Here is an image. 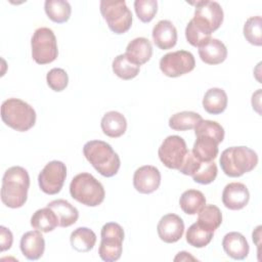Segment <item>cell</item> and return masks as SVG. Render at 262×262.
Returning <instances> with one entry per match:
<instances>
[{"label": "cell", "mask_w": 262, "mask_h": 262, "mask_svg": "<svg viewBox=\"0 0 262 262\" xmlns=\"http://www.w3.org/2000/svg\"><path fill=\"white\" fill-rule=\"evenodd\" d=\"M227 94L221 88H210L204 95L203 107L211 115H219L223 113L227 107Z\"/></svg>", "instance_id": "24"}, {"label": "cell", "mask_w": 262, "mask_h": 262, "mask_svg": "<svg viewBox=\"0 0 262 262\" xmlns=\"http://www.w3.org/2000/svg\"><path fill=\"white\" fill-rule=\"evenodd\" d=\"M47 207H49L57 216L58 226L60 227H69L75 224L79 218L77 208L66 200H54L48 203Z\"/></svg>", "instance_id": "22"}, {"label": "cell", "mask_w": 262, "mask_h": 262, "mask_svg": "<svg viewBox=\"0 0 262 262\" xmlns=\"http://www.w3.org/2000/svg\"><path fill=\"white\" fill-rule=\"evenodd\" d=\"M151 36L155 45L162 50L171 49L177 43V30L168 19L158 21L152 28Z\"/></svg>", "instance_id": "16"}, {"label": "cell", "mask_w": 262, "mask_h": 262, "mask_svg": "<svg viewBox=\"0 0 262 262\" xmlns=\"http://www.w3.org/2000/svg\"><path fill=\"white\" fill-rule=\"evenodd\" d=\"M32 57L38 64L54 61L58 55L56 37L53 31L46 27L37 29L31 40Z\"/></svg>", "instance_id": "9"}, {"label": "cell", "mask_w": 262, "mask_h": 262, "mask_svg": "<svg viewBox=\"0 0 262 262\" xmlns=\"http://www.w3.org/2000/svg\"><path fill=\"white\" fill-rule=\"evenodd\" d=\"M203 120L202 116L194 112H180L172 115L169 119V127L175 131H186L194 129L199 122Z\"/></svg>", "instance_id": "30"}, {"label": "cell", "mask_w": 262, "mask_h": 262, "mask_svg": "<svg viewBox=\"0 0 262 262\" xmlns=\"http://www.w3.org/2000/svg\"><path fill=\"white\" fill-rule=\"evenodd\" d=\"M246 40L255 46L262 45V18L260 15L249 17L243 30Z\"/></svg>", "instance_id": "33"}, {"label": "cell", "mask_w": 262, "mask_h": 262, "mask_svg": "<svg viewBox=\"0 0 262 262\" xmlns=\"http://www.w3.org/2000/svg\"><path fill=\"white\" fill-rule=\"evenodd\" d=\"M222 247L226 255L234 260H244L248 257L250 251L246 237L236 231H231L224 235Z\"/></svg>", "instance_id": "19"}, {"label": "cell", "mask_w": 262, "mask_h": 262, "mask_svg": "<svg viewBox=\"0 0 262 262\" xmlns=\"http://www.w3.org/2000/svg\"><path fill=\"white\" fill-rule=\"evenodd\" d=\"M158 235L164 243L173 244L178 242L184 232V223L181 217L169 213L164 215L157 226Z\"/></svg>", "instance_id": "14"}, {"label": "cell", "mask_w": 262, "mask_h": 262, "mask_svg": "<svg viewBox=\"0 0 262 262\" xmlns=\"http://www.w3.org/2000/svg\"><path fill=\"white\" fill-rule=\"evenodd\" d=\"M201 161L194 157V155L192 154L191 150H188L184 160H183V163L181 164V166L179 167L178 171L184 175H187V176H192L196 170L199 169L200 165H201Z\"/></svg>", "instance_id": "39"}, {"label": "cell", "mask_w": 262, "mask_h": 262, "mask_svg": "<svg viewBox=\"0 0 262 262\" xmlns=\"http://www.w3.org/2000/svg\"><path fill=\"white\" fill-rule=\"evenodd\" d=\"M188 260H192V261H195L196 259L194 257H192L189 253L187 252H179L177 254V256L174 258V261H188Z\"/></svg>", "instance_id": "41"}, {"label": "cell", "mask_w": 262, "mask_h": 262, "mask_svg": "<svg viewBox=\"0 0 262 262\" xmlns=\"http://www.w3.org/2000/svg\"><path fill=\"white\" fill-rule=\"evenodd\" d=\"M1 119L5 125L18 132L30 130L36 123V112L19 98H8L1 105Z\"/></svg>", "instance_id": "4"}, {"label": "cell", "mask_w": 262, "mask_h": 262, "mask_svg": "<svg viewBox=\"0 0 262 262\" xmlns=\"http://www.w3.org/2000/svg\"><path fill=\"white\" fill-rule=\"evenodd\" d=\"M66 177V165L60 161H51L39 173V187L46 194H56L61 190Z\"/></svg>", "instance_id": "12"}, {"label": "cell", "mask_w": 262, "mask_h": 262, "mask_svg": "<svg viewBox=\"0 0 262 262\" xmlns=\"http://www.w3.org/2000/svg\"><path fill=\"white\" fill-rule=\"evenodd\" d=\"M205 205L206 198L204 193L196 189L185 190L179 199V206L181 210L188 215H195Z\"/></svg>", "instance_id": "27"}, {"label": "cell", "mask_w": 262, "mask_h": 262, "mask_svg": "<svg viewBox=\"0 0 262 262\" xmlns=\"http://www.w3.org/2000/svg\"><path fill=\"white\" fill-rule=\"evenodd\" d=\"M44 9L48 18L56 24L68 21L72 13L70 3L63 0H46Z\"/></svg>", "instance_id": "29"}, {"label": "cell", "mask_w": 262, "mask_h": 262, "mask_svg": "<svg viewBox=\"0 0 262 262\" xmlns=\"http://www.w3.org/2000/svg\"><path fill=\"white\" fill-rule=\"evenodd\" d=\"M113 72L116 76L123 80H131L135 78L140 71V67L132 63L125 54H119L113 60Z\"/></svg>", "instance_id": "31"}, {"label": "cell", "mask_w": 262, "mask_h": 262, "mask_svg": "<svg viewBox=\"0 0 262 262\" xmlns=\"http://www.w3.org/2000/svg\"><path fill=\"white\" fill-rule=\"evenodd\" d=\"M250 200L248 187L241 182L228 183L222 191V203L229 210L244 209Z\"/></svg>", "instance_id": "15"}, {"label": "cell", "mask_w": 262, "mask_h": 262, "mask_svg": "<svg viewBox=\"0 0 262 262\" xmlns=\"http://www.w3.org/2000/svg\"><path fill=\"white\" fill-rule=\"evenodd\" d=\"M218 173L217 165L211 162H202L196 172L191 176L193 181L200 184H210L212 183Z\"/></svg>", "instance_id": "35"}, {"label": "cell", "mask_w": 262, "mask_h": 262, "mask_svg": "<svg viewBox=\"0 0 262 262\" xmlns=\"http://www.w3.org/2000/svg\"><path fill=\"white\" fill-rule=\"evenodd\" d=\"M101 241L98 248V255L105 262H114L121 258L123 251L124 229L116 222L105 223L100 232Z\"/></svg>", "instance_id": "8"}, {"label": "cell", "mask_w": 262, "mask_h": 262, "mask_svg": "<svg viewBox=\"0 0 262 262\" xmlns=\"http://www.w3.org/2000/svg\"><path fill=\"white\" fill-rule=\"evenodd\" d=\"M185 38L190 45L194 47H201L211 39V36L203 33L189 20L185 28Z\"/></svg>", "instance_id": "38"}, {"label": "cell", "mask_w": 262, "mask_h": 262, "mask_svg": "<svg viewBox=\"0 0 262 262\" xmlns=\"http://www.w3.org/2000/svg\"><path fill=\"white\" fill-rule=\"evenodd\" d=\"M83 154L92 167L104 177L115 176L121 166L118 154L102 140H90L83 146Z\"/></svg>", "instance_id": "2"}, {"label": "cell", "mask_w": 262, "mask_h": 262, "mask_svg": "<svg viewBox=\"0 0 262 262\" xmlns=\"http://www.w3.org/2000/svg\"><path fill=\"white\" fill-rule=\"evenodd\" d=\"M100 127L102 132L112 138H117L122 136L127 129V121L124 115L119 112L111 111L103 115Z\"/></svg>", "instance_id": "23"}, {"label": "cell", "mask_w": 262, "mask_h": 262, "mask_svg": "<svg viewBox=\"0 0 262 262\" xmlns=\"http://www.w3.org/2000/svg\"><path fill=\"white\" fill-rule=\"evenodd\" d=\"M134 9L137 17L142 23H149L158 12L157 0H136Z\"/></svg>", "instance_id": "36"}, {"label": "cell", "mask_w": 262, "mask_h": 262, "mask_svg": "<svg viewBox=\"0 0 262 262\" xmlns=\"http://www.w3.org/2000/svg\"><path fill=\"white\" fill-rule=\"evenodd\" d=\"M31 225L41 232H50L58 226V219L49 207H45L37 210L33 214Z\"/></svg>", "instance_id": "26"}, {"label": "cell", "mask_w": 262, "mask_h": 262, "mask_svg": "<svg viewBox=\"0 0 262 262\" xmlns=\"http://www.w3.org/2000/svg\"><path fill=\"white\" fill-rule=\"evenodd\" d=\"M194 134H203L208 135L213 138H215L219 143L223 141L224 139V129L223 127L215 122L210 120H201L199 124L194 128Z\"/></svg>", "instance_id": "34"}, {"label": "cell", "mask_w": 262, "mask_h": 262, "mask_svg": "<svg viewBox=\"0 0 262 262\" xmlns=\"http://www.w3.org/2000/svg\"><path fill=\"white\" fill-rule=\"evenodd\" d=\"M188 149L185 140L178 135H170L164 139L158 150L160 161L169 169L178 170Z\"/></svg>", "instance_id": "11"}, {"label": "cell", "mask_w": 262, "mask_h": 262, "mask_svg": "<svg viewBox=\"0 0 262 262\" xmlns=\"http://www.w3.org/2000/svg\"><path fill=\"white\" fill-rule=\"evenodd\" d=\"M71 196L87 207L100 205L105 196L103 185L90 173L76 175L70 183Z\"/></svg>", "instance_id": "5"}, {"label": "cell", "mask_w": 262, "mask_h": 262, "mask_svg": "<svg viewBox=\"0 0 262 262\" xmlns=\"http://www.w3.org/2000/svg\"><path fill=\"white\" fill-rule=\"evenodd\" d=\"M72 248L79 253H86L93 249L96 243V234L88 227L76 228L70 236Z\"/></svg>", "instance_id": "25"}, {"label": "cell", "mask_w": 262, "mask_h": 262, "mask_svg": "<svg viewBox=\"0 0 262 262\" xmlns=\"http://www.w3.org/2000/svg\"><path fill=\"white\" fill-rule=\"evenodd\" d=\"M219 163L225 175L241 177L257 166L258 156L248 146H231L221 152Z\"/></svg>", "instance_id": "3"}, {"label": "cell", "mask_w": 262, "mask_h": 262, "mask_svg": "<svg viewBox=\"0 0 262 262\" xmlns=\"http://www.w3.org/2000/svg\"><path fill=\"white\" fill-rule=\"evenodd\" d=\"M196 223L209 231H215L222 223V214L215 205H205L198 213Z\"/></svg>", "instance_id": "28"}, {"label": "cell", "mask_w": 262, "mask_h": 262, "mask_svg": "<svg viewBox=\"0 0 262 262\" xmlns=\"http://www.w3.org/2000/svg\"><path fill=\"white\" fill-rule=\"evenodd\" d=\"M195 67V60L191 52L177 50L169 52L160 59V70L170 78H177L191 72Z\"/></svg>", "instance_id": "10"}, {"label": "cell", "mask_w": 262, "mask_h": 262, "mask_svg": "<svg viewBox=\"0 0 262 262\" xmlns=\"http://www.w3.org/2000/svg\"><path fill=\"white\" fill-rule=\"evenodd\" d=\"M196 139L192 146V154L201 162H211L218 156L219 142L208 135H195Z\"/></svg>", "instance_id": "21"}, {"label": "cell", "mask_w": 262, "mask_h": 262, "mask_svg": "<svg viewBox=\"0 0 262 262\" xmlns=\"http://www.w3.org/2000/svg\"><path fill=\"white\" fill-rule=\"evenodd\" d=\"M20 251L28 260L40 259L45 250V241L39 230H31L26 232L19 243Z\"/></svg>", "instance_id": "17"}, {"label": "cell", "mask_w": 262, "mask_h": 262, "mask_svg": "<svg viewBox=\"0 0 262 262\" xmlns=\"http://www.w3.org/2000/svg\"><path fill=\"white\" fill-rule=\"evenodd\" d=\"M99 9L108 29L115 34H124L131 28L132 13L124 0H102L100 1Z\"/></svg>", "instance_id": "7"}, {"label": "cell", "mask_w": 262, "mask_h": 262, "mask_svg": "<svg viewBox=\"0 0 262 262\" xmlns=\"http://www.w3.org/2000/svg\"><path fill=\"white\" fill-rule=\"evenodd\" d=\"M47 85L55 92L64 90L69 84V77L67 72L60 68L51 69L46 76Z\"/></svg>", "instance_id": "37"}, {"label": "cell", "mask_w": 262, "mask_h": 262, "mask_svg": "<svg viewBox=\"0 0 262 262\" xmlns=\"http://www.w3.org/2000/svg\"><path fill=\"white\" fill-rule=\"evenodd\" d=\"M30 176L28 171L20 166L8 168L2 178L1 201L11 209L23 207L28 199Z\"/></svg>", "instance_id": "1"}, {"label": "cell", "mask_w": 262, "mask_h": 262, "mask_svg": "<svg viewBox=\"0 0 262 262\" xmlns=\"http://www.w3.org/2000/svg\"><path fill=\"white\" fill-rule=\"evenodd\" d=\"M13 242V235L11 231L5 226H0V249L4 252L11 248Z\"/></svg>", "instance_id": "40"}, {"label": "cell", "mask_w": 262, "mask_h": 262, "mask_svg": "<svg viewBox=\"0 0 262 262\" xmlns=\"http://www.w3.org/2000/svg\"><path fill=\"white\" fill-rule=\"evenodd\" d=\"M200 58L207 64H219L227 57V49L223 42L211 38L204 45L199 47Z\"/></svg>", "instance_id": "20"}, {"label": "cell", "mask_w": 262, "mask_h": 262, "mask_svg": "<svg viewBox=\"0 0 262 262\" xmlns=\"http://www.w3.org/2000/svg\"><path fill=\"white\" fill-rule=\"evenodd\" d=\"M124 54L132 63L140 67L147 62L152 55L151 43L144 37L135 38L128 43Z\"/></svg>", "instance_id": "18"}, {"label": "cell", "mask_w": 262, "mask_h": 262, "mask_svg": "<svg viewBox=\"0 0 262 262\" xmlns=\"http://www.w3.org/2000/svg\"><path fill=\"white\" fill-rule=\"evenodd\" d=\"M195 5L194 15L190 21L203 33L211 36L213 32L219 29L223 21V9L216 1L202 0L191 2Z\"/></svg>", "instance_id": "6"}, {"label": "cell", "mask_w": 262, "mask_h": 262, "mask_svg": "<svg viewBox=\"0 0 262 262\" xmlns=\"http://www.w3.org/2000/svg\"><path fill=\"white\" fill-rule=\"evenodd\" d=\"M161 184V173L158 168L151 165L141 166L134 172L133 185L134 188L144 194L156 191Z\"/></svg>", "instance_id": "13"}, {"label": "cell", "mask_w": 262, "mask_h": 262, "mask_svg": "<svg viewBox=\"0 0 262 262\" xmlns=\"http://www.w3.org/2000/svg\"><path fill=\"white\" fill-rule=\"evenodd\" d=\"M214 235L213 231H209L196 222L191 224L186 231V242L194 248H204L210 244Z\"/></svg>", "instance_id": "32"}]
</instances>
